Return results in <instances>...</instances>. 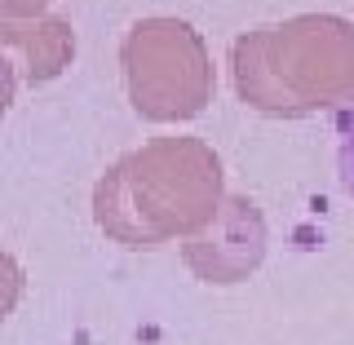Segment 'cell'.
<instances>
[{
	"mask_svg": "<svg viewBox=\"0 0 354 345\" xmlns=\"http://www.w3.org/2000/svg\"><path fill=\"white\" fill-rule=\"evenodd\" d=\"M0 44H9L27 58L31 84L58 75L75 49L66 22H53V18H0Z\"/></svg>",
	"mask_w": 354,
	"mask_h": 345,
	"instance_id": "obj_1",
	"label": "cell"
},
{
	"mask_svg": "<svg viewBox=\"0 0 354 345\" xmlns=\"http://www.w3.org/2000/svg\"><path fill=\"white\" fill-rule=\"evenodd\" d=\"M337 164H341V186L354 195V106L341 115V151H337Z\"/></svg>",
	"mask_w": 354,
	"mask_h": 345,
	"instance_id": "obj_2",
	"label": "cell"
},
{
	"mask_svg": "<svg viewBox=\"0 0 354 345\" xmlns=\"http://www.w3.org/2000/svg\"><path fill=\"white\" fill-rule=\"evenodd\" d=\"M18 288H22V274H18V265L0 252V319L9 315V306L18 301Z\"/></svg>",
	"mask_w": 354,
	"mask_h": 345,
	"instance_id": "obj_3",
	"label": "cell"
},
{
	"mask_svg": "<svg viewBox=\"0 0 354 345\" xmlns=\"http://www.w3.org/2000/svg\"><path fill=\"white\" fill-rule=\"evenodd\" d=\"M49 0H0V18H36Z\"/></svg>",
	"mask_w": 354,
	"mask_h": 345,
	"instance_id": "obj_4",
	"label": "cell"
},
{
	"mask_svg": "<svg viewBox=\"0 0 354 345\" xmlns=\"http://www.w3.org/2000/svg\"><path fill=\"white\" fill-rule=\"evenodd\" d=\"M9 97H14V71H9V58L0 53V115H5Z\"/></svg>",
	"mask_w": 354,
	"mask_h": 345,
	"instance_id": "obj_5",
	"label": "cell"
}]
</instances>
